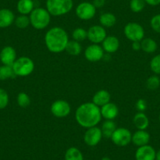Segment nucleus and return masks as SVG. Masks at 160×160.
Wrapping results in <instances>:
<instances>
[{"label": "nucleus", "instance_id": "f257e3e1", "mask_svg": "<svg viewBox=\"0 0 160 160\" xmlns=\"http://www.w3.org/2000/svg\"><path fill=\"white\" fill-rule=\"evenodd\" d=\"M75 120L80 127L88 129L97 127L101 122V108L93 102L83 103L75 111Z\"/></svg>", "mask_w": 160, "mask_h": 160}, {"label": "nucleus", "instance_id": "f03ea898", "mask_svg": "<svg viewBox=\"0 0 160 160\" xmlns=\"http://www.w3.org/2000/svg\"><path fill=\"white\" fill-rule=\"evenodd\" d=\"M44 41L49 51L53 53H59L65 51L69 38L67 32L64 28L53 27L47 31Z\"/></svg>", "mask_w": 160, "mask_h": 160}, {"label": "nucleus", "instance_id": "7ed1b4c3", "mask_svg": "<svg viewBox=\"0 0 160 160\" xmlns=\"http://www.w3.org/2000/svg\"><path fill=\"white\" fill-rule=\"evenodd\" d=\"M30 24L36 30L47 28L51 21V15L46 8L37 7L29 14Z\"/></svg>", "mask_w": 160, "mask_h": 160}, {"label": "nucleus", "instance_id": "20e7f679", "mask_svg": "<svg viewBox=\"0 0 160 160\" xmlns=\"http://www.w3.org/2000/svg\"><path fill=\"white\" fill-rule=\"evenodd\" d=\"M74 6L73 0H47L46 9L51 16L61 17L68 13Z\"/></svg>", "mask_w": 160, "mask_h": 160}, {"label": "nucleus", "instance_id": "39448f33", "mask_svg": "<svg viewBox=\"0 0 160 160\" xmlns=\"http://www.w3.org/2000/svg\"><path fill=\"white\" fill-rule=\"evenodd\" d=\"M13 72L16 76L26 77L30 75L35 69V63L33 60L28 57H21L17 58L12 65Z\"/></svg>", "mask_w": 160, "mask_h": 160}, {"label": "nucleus", "instance_id": "423d86ee", "mask_svg": "<svg viewBox=\"0 0 160 160\" xmlns=\"http://www.w3.org/2000/svg\"><path fill=\"white\" fill-rule=\"evenodd\" d=\"M124 35L130 41L141 42L144 38V29L139 23L129 22L124 27Z\"/></svg>", "mask_w": 160, "mask_h": 160}, {"label": "nucleus", "instance_id": "0eeeda50", "mask_svg": "<svg viewBox=\"0 0 160 160\" xmlns=\"http://www.w3.org/2000/svg\"><path fill=\"white\" fill-rule=\"evenodd\" d=\"M112 143L118 147H125L130 144L132 141V133L130 130L124 127L116 128L111 137Z\"/></svg>", "mask_w": 160, "mask_h": 160}, {"label": "nucleus", "instance_id": "6e6552de", "mask_svg": "<svg viewBox=\"0 0 160 160\" xmlns=\"http://www.w3.org/2000/svg\"><path fill=\"white\" fill-rule=\"evenodd\" d=\"M97 9L92 2H80L75 8V14L78 19L82 21H90L96 15Z\"/></svg>", "mask_w": 160, "mask_h": 160}, {"label": "nucleus", "instance_id": "1a4fd4ad", "mask_svg": "<svg viewBox=\"0 0 160 160\" xmlns=\"http://www.w3.org/2000/svg\"><path fill=\"white\" fill-rule=\"evenodd\" d=\"M71 105L64 100H57L50 106V112L57 118H65L71 113Z\"/></svg>", "mask_w": 160, "mask_h": 160}, {"label": "nucleus", "instance_id": "9d476101", "mask_svg": "<svg viewBox=\"0 0 160 160\" xmlns=\"http://www.w3.org/2000/svg\"><path fill=\"white\" fill-rule=\"evenodd\" d=\"M103 138L101 128L97 127L87 129L83 136V141L87 145L90 147H95L101 142Z\"/></svg>", "mask_w": 160, "mask_h": 160}, {"label": "nucleus", "instance_id": "9b49d317", "mask_svg": "<svg viewBox=\"0 0 160 160\" xmlns=\"http://www.w3.org/2000/svg\"><path fill=\"white\" fill-rule=\"evenodd\" d=\"M107 37L105 28L101 25H93L87 30V38L93 44L102 43Z\"/></svg>", "mask_w": 160, "mask_h": 160}, {"label": "nucleus", "instance_id": "f8f14e48", "mask_svg": "<svg viewBox=\"0 0 160 160\" xmlns=\"http://www.w3.org/2000/svg\"><path fill=\"white\" fill-rule=\"evenodd\" d=\"M104 51L99 44H93L88 46L84 52V56L87 61L90 62H98L104 58Z\"/></svg>", "mask_w": 160, "mask_h": 160}, {"label": "nucleus", "instance_id": "ddd939ff", "mask_svg": "<svg viewBox=\"0 0 160 160\" xmlns=\"http://www.w3.org/2000/svg\"><path fill=\"white\" fill-rule=\"evenodd\" d=\"M156 152L152 146L149 144L138 147L135 152L136 160H155Z\"/></svg>", "mask_w": 160, "mask_h": 160}, {"label": "nucleus", "instance_id": "4468645a", "mask_svg": "<svg viewBox=\"0 0 160 160\" xmlns=\"http://www.w3.org/2000/svg\"><path fill=\"white\" fill-rule=\"evenodd\" d=\"M17 60V52L13 47L7 46L0 52V61L4 65L12 66Z\"/></svg>", "mask_w": 160, "mask_h": 160}, {"label": "nucleus", "instance_id": "2eb2a0df", "mask_svg": "<svg viewBox=\"0 0 160 160\" xmlns=\"http://www.w3.org/2000/svg\"><path fill=\"white\" fill-rule=\"evenodd\" d=\"M101 44L104 51L108 53H115L120 46L119 39L115 35H107Z\"/></svg>", "mask_w": 160, "mask_h": 160}, {"label": "nucleus", "instance_id": "dca6fc26", "mask_svg": "<svg viewBox=\"0 0 160 160\" xmlns=\"http://www.w3.org/2000/svg\"><path fill=\"white\" fill-rule=\"evenodd\" d=\"M101 108V117L105 120H114L118 115V108L115 103L109 102Z\"/></svg>", "mask_w": 160, "mask_h": 160}, {"label": "nucleus", "instance_id": "f3484780", "mask_svg": "<svg viewBox=\"0 0 160 160\" xmlns=\"http://www.w3.org/2000/svg\"><path fill=\"white\" fill-rule=\"evenodd\" d=\"M15 15L9 9L3 8L0 10V28H6L14 23Z\"/></svg>", "mask_w": 160, "mask_h": 160}, {"label": "nucleus", "instance_id": "a211bd4d", "mask_svg": "<svg viewBox=\"0 0 160 160\" xmlns=\"http://www.w3.org/2000/svg\"><path fill=\"white\" fill-rule=\"evenodd\" d=\"M149 141H150V134L146 130H138L132 134L131 142L138 147L148 144Z\"/></svg>", "mask_w": 160, "mask_h": 160}, {"label": "nucleus", "instance_id": "6ab92c4d", "mask_svg": "<svg viewBox=\"0 0 160 160\" xmlns=\"http://www.w3.org/2000/svg\"><path fill=\"white\" fill-rule=\"evenodd\" d=\"M111 101V94L108 90H98L93 95L92 102L99 108L102 107L104 104H108Z\"/></svg>", "mask_w": 160, "mask_h": 160}, {"label": "nucleus", "instance_id": "aec40b11", "mask_svg": "<svg viewBox=\"0 0 160 160\" xmlns=\"http://www.w3.org/2000/svg\"><path fill=\"white\" fill-rule=\"evenodd\" d=\"M133 124L138 130H145L149 126V119L144 112H138L133 117Z\"/></svg>", "mask_w": 160, "mask_h": 160}, {"label": "nucleus", "instance_id": "412c9836", "mask_svg": "<svg viewBox=\"0 0 160 160\" xmlns=\"http://www.w3.org/2000/svg\"><path fill=\"white\" fill-rule=\"evenodd\" d=\"M35 9L33 0H19L17 4V10L20 14L29 15Z\"/></svg>", "mask_w": 160, "mask_h": 160}, {"label": "nucleus", "instance_id": "4be33fe9", "mask_svg": "<svg viewBox=\"0 0 160 160\" xmlns=\"http://www.w3.org/2000/svg\"><path fill=\"white\" fill-rule=\"evenodd\" d=\"M99 21L101 25L104 28H112L116 24L117 19L115 14L107 12V13H102L100 16Z\"/></svg>", "mask_w": 160, "mask_h": 160}, {"label": "nucleus", "instance_id": "5701e85b", "mask_svg": "<svg viewBox=\"0 0 160 160\" xmlns=\"http://www.w3.org/2000/svg\"><path fill=\"white\" fill-rule=\"evenodd\" d=\"M141 50L144 52L148 53H152L156 51L158 48L157 42L155 40L151 38H143L141 41Z\"/></svg>", "mask_w": 160, "mask_h": 160}, {"label": "nucleus", "instance_id": "b1692460", "mask_svg": "<svg viewBox=\"0 0 160 160\" xmlns=\"http://www.w3.org/2000/svg\"><path fill=\"white\" fill-rule=\"evenodd\" d=\"M116 125L114 120H105L101 126V132H102L103 137L107 138H111L112 135L116 130Z\"/></svg>", "mask_w": 160, "mask_h": 160}, {"label": "nucleus", "instance_id": "393cba45", "mask_svg": "<svg viewBox=\"0 0 160 160\" xmlns=\"http://www.w3.org/2000/svg\"><path fill=\"white\" fill-rule=\"evenodd\" d=\"M65 51L71 56H78L82 52V45L75 40H69Z\"/></svg>", "mask_w": 160, "mask_h": 160}, {"label": "nucleus", "instance_id": "a878e982", "mask_svg": "<svg viewBox=\"0 0 160 160\" xmlns=\"http://www.w3.org/2000/svg\"><path fill=\"white\" fill-rule=\"evenodd\" d=\"M64 160H84L82 152L75 147L67 149L64 154Z\"/></svg>", "mask_w": 160, "mask_h": 160}, {"label": "nucleus", "instance_id": "bb28decb", "mask_svg": "<svg viewBox=\"0 0 160 160\" xmlns=\"http://www.w3.org/2000/svg\"><path fill=\"white\" fill-rule=\"evenodd\" d=\"M13 76H15V75L12 66L4 65V64L0 66V80L5 81L9 78H13Z\"/></svg>", "mask_w": 160, "mask_h": 160}, {"label": "nucleus", "instance_id": "cd10ccee", "mask_svg": "<svg viewBox=\"0 0 160 160\" xmlns=\"http://www.w3.org/2000/svg\"><path fill=\"white\" fill-rule=\"evenodd\" d=\"M72 36L73 40L79 42H82L87 38V31L83 28H76L72 32Z\"/></svg>", "mask_w": 160, "mask_h": 160}, {"label": "nucleus", "instance_id": "c85d7f7f", "mask_svg": "<svg viewBox=\"0 0 160 160\" xmlns=\"http://www.w3.org/2000/svg\"><path fill=\"white\" fill-rule=\"evenodd\" d=\"M14 24L16 27L20 29H24L30 25V18L28 15L20 14L19 16L15 18Z\"/></svg>", "mask_w": 160, "mask_h": 160}, {"label": "nucleus", "instance_id": "c756f323", "mask_svg": "<svg viewBox=\"0 0 160 160\" xmlns=\"http://www.w3.org/2000/svg\"><path fill=\"white\" fill-rule=\"evenodd\" d=\"M17 102L21 108H27L30 105L31 99L28 93L24 92H21L17 97Z\"/></svg>", "mask_w": 160, "mask_h": 160}, {"label": "nucleus", "instance_id": "7c9ffc66", "mask_svg": "<svg viewBox=\"0 0 160 160\" xmlns=\"http://www.w3.org/2000/svg\"><path fill=\"white\" fill-rule=\"evenodd\" d=\"M146 2L144 0H130V8L133 13H140L144 9Z\"/></svg>", "mask_w": 160, "mask_h": 160}, {"label": "nucleus", "instance_id": "2f4dec72", "mask_svg": "<svg viewBox=\"0 0 160 160\" xmlns=\"http://www.w3.org/2000/svg\"><path fill=\"white\" fill-rule=\"evenodd\" d=\"M147 88L149 90H155L158 89L160 86V78L157 75H152L147 79L146 82Z\"/></svg>", "mask_w": 160, "mask_h": 160}, {"label": "nucleus", "instance_id": "473e14b6", "mask_svg": "<svg viewBox=\"0 0 160 160\" xmlns=\"http://www.w3.org/2000/svg\"><path fill=\"white\" fill-rule=\"evenodd\" d=\"M150 68L155 74L160 75V54L156 55L151 60Z\"/></svg>", "mask_w": 160, "mask_h": 160}, {"label": "nucleus", "instance_id": "72a5a7b5", "mask_svg": "<svg viewBox=\"0 0 160 160\" xmlns=\"http://www.w3.org/2000/svg\"><path fill=\"white\" fill-rule=\"evenodd\" d=\"M9 104V95L7 90L0 88V109H4Z\"/></svg>", "mask_w": 160, "mask_h": 160}, {"label": "nucleus", "instance_id": "f704fd0d", "mask_svg": "<svg viewBox=\"0 0 160 160\" xmlns=\"http://www.w3.org/2000/svg\"><path fill=\"white\" fill-rule=\"evenodd\" d=\"M151 27L155 32L160 33V13L156 14L151 19Z\"/></svg>", "mask_w": 160, "mask_h": 160}, {"label": "nucleus", "instance_id": "c9c22d12", "mask_svg": "<svg viewBox=\"0 0 160 160\" xmlns=\"http://www.w3.org/2000/svg\"><path fill=\"white\" fill-rule=\"evenodd\" d=\"M135 108L138 112H144L147 108V102L144 99H138L135 104Z\"/></svg>", "mask_w": 160, "mask_h": 160}, {"label": "nucleus", "instance_id": "e433bc0d", "mask_svg": "<svg viewBox=\"0 0 160 160\" xmlns=\"http://www.w3.org/2000/svg\"><path fill=\"white\" fill-rule=\"evenodd\" d=\"M92 3L93 4L96 9L102 8L106 3V0H93Z\"/></svg>", "mask_w": 160, "mask_h": 160}, {"label": "nucleus", "instance_id": "4c0bfd02", "mask_svg": "<svg viewBox=\"0 0 160 160\" xmlns=\"http://www.w3.org/2000/svg\"><path fill=\"white\" fill-rule=\"evenodd\" d=\"M146 4L152 7H156L160 4V0H144Z\"/></svg>", "mask_w": 160, "mask_h": 160}, {"label": "nucleus", "instance_id": "58836bf2", "mask_svg": "<svg viewBox=\"0 0 160 160\" xmlns=\"http://www.w3.org/2000/svg\"><path fill=\"white\" fill-rule=\"evenodd\" d=\"M132 49L134 51H139L140 50H141V42H133V43H132Z\"/></svg>", "mask_w": 160, "mask_h": 160}, {"label": "nucleus", "instance_id": "ea45409f", "mask_svg": "<svg viewBox=\"0 0 160 160\" xmlns=\"http://www.w3.org/2000/svg\"><path fill=\"white\" fill-rule=\"evenodd\" d=\"M155 160H160V150L156 152V157H155Z\"/></svg>", "mask_w": 160, "mask_h": 160}, {"label": "nucleus", "instance_id": "a19ab883", "mask_svg": "<svg viewBox=\"0 0 160 160\" xmlns=\"http://www.w3.org/2000/svg\"><path fill=\"white\" fill-rule=\"evenodd\" d=\"M101 160H112V158H109V157H108V156H104L101 158Z\"/></svg>", "mask_w": 160, "mask_h": 160}, {"label": "nucleus", "instance_id": "79ce46f5", "mask_svg": "<svg viewBox=\"0 0 160 160\" xmlns=\"http://www.w3.org/2000/svg\"><path fill=\"white\" fill-rule=\"evenodd\" d=\"M158 119H159V122H160V115H159V117H158Z\"/></svg>", "mask_w": 160, "mask_h": 160}, {"label": "nucleus", "instance_id": "37998d69", "mask_svg": "<svg viewBox=\"0 0 160 160\" xmlns=\"http://www.w3.org/2000/svg\"></svg>", "mask_w": 160, "mask_h": 160}]
</instances>
